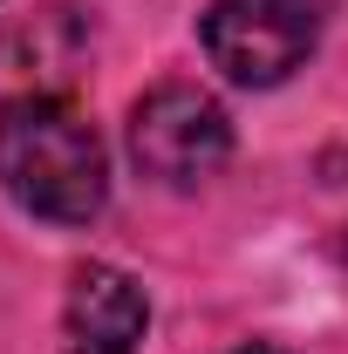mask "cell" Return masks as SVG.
<instances>
[{
	"instance_id": "cell-5",
	"label": "cell",
	"mask_w": 348,
	"mask_h": 354,
	"mask_svg": "<svg viewBox=\"0 0 348 354\" xmlns=\"http://www.w3.org/2000/svg\"><path fill=\"white\" fill-rule=\"evenodd\" d=\"M143 327H150V307L130 272L82 266L69 279V348L76 354H137Z\"/></svg>"
},
{
	"instance_id": "cell-4",
	"label": "cell",
	"mask_w": 348,
	"mask_h": 354,
	"mask_svg": "<svg viewBox=\"0 0 348 354\" xmlns=\"http://www.w3.org/2000/svg\"><path fill=\"white\" fill-rule=\"evenodd\" d=\"M89 48H96V35L76 7H35L21 21H0V109L62 95L89 68Z\"/></svg>"
},
{
	"instance_id": "cell-3",
	"label": "cell",
	"mask_w": 348,
	"mask_h": 354,
	"mask_svg": "<svg viewBox=\"0 0 348 354\" xmlns=\"http://www.w3.org/2000/svg\"><path fill=\"white\" fill-rule=\"evenodd\" d=\"M130 157L157 184H198L232 157V116L198 82H164L130 109Z\"/></svg>"
},
{
	"instance_id": "cell-6",
	"label": "cell",
	"mask_w": 348,
	"mask_h": 354,
	"mask_svg": "<svg viewBox=\"0 0 348 354\" xmlns=\"http://www.w3.org/2000/svg\"><path fill=\"white\" fill-rule=\"evenodd\" d=\"M239 354H273V348H239Z\"/></svg>"
},
{
	"instance_id": "cell-1",
	"label": "cell",
	"mask_w": 348,
	"mask_h": 354,
	"mask_svg": "<svg viewBox=\"0 0 348 354\" xmlns=\"http://www.w3.org/2000/svg\"><path fill=\"white\" fill-rule=\"evenodd\" d=\"M0 177L35 218H55V225H89L110 198L103 136L62 95H35V102L0 109Z\"/></svg>"
},
{
	"instance_id": "cell-2",
	"label": "cell",
	"mask_w": 348,
	"mask_h": 354,
	"mask_svg": "<svg viewBox=\"0 0 348 354\" xmlns=\"http://www.w3.org/2000/svg\"><path fill=\"white\" fill-rule=\"evenodd\" d=\"M212 68L239 88H273L301 68L321 41V14L307 0H212L198 21Z\"/></svg>"
}]
</instances>
